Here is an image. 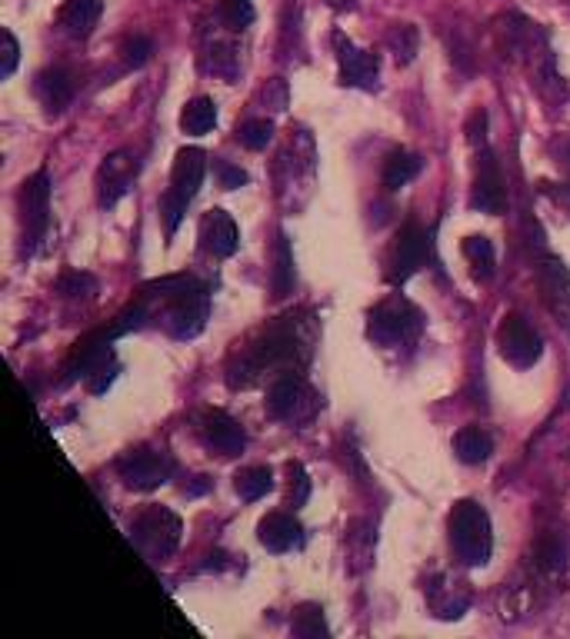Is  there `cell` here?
Returning a JSON list of instances; mask_svg holds the SVG:
<instances>
[{"instance_id":"23","label":"cell","mask_w":570,"mask_h":639,"mask_svg":"<svg viewBox=\"0 0 570 639\" xmlns=\"http://www.w3.org/2000/svg\"><path fill=\"white\" fill-rule=\"evenodd\" d=\"M213 123H217V103L210 97H197L180 110V126H184V134H190V137L210 134Z\"/></svg>"},{"instance_id":"26","label":"cell","mask_w":570,"mask_h":639,"mask_svg":"<svg viewBox=\"0 0 570 639\" xmlns=\"http://www.w3.org/2000/svg\"><path fill=\"white\" fill-rule=\"evenodd\" d=\"M234 489H238L241 499L257 503L261 496H267L274 489V470L271 466H244L234 476Z\"/></svg>"},{"instance_id":"33","label":"cell","mask_w":570,"mask_h":639,"mask_svg":"<svg viewBox=\"0 0 570 639\" xmlns=\"http://www.w3.org/2000/svg\"><path fill=\"white\" fill-rule=\"evenodd\" d=\"M94 290H97V284H94V277H90V274H77V271H70V274H64V277L57 280V294H61V297H67V300L94 297Z\"/></svg>"},{"instance_id":"19","label":"cell","mask_w":570,"mask_h":639,"mask_svg":"<svg viewBox=\"0 0 570 639\" xmlns=\"http://www.w3.org/2000/svg\"><path fill=\"white\" fill-rule=\"evenodd\" d=\"M103 14V0H67L57 14V27L70 41H87Z\"/></svg>"},{"instance_id":"35","label":"cell","mask_w":570,"mask_h":639,"mask_svg":"<svg viewBox=\"0 0 570 639\" xmlns=\"http://www.w3.org/2000/svg\"><path fill=\"white\" fill-rule=\"evenodd\" d=\"M287 473H291V506L297 509L310 496V480H307V473H304L300 463H287Z\"/></svg>"},{"instance_id":"38","label":"cell","mask_w":570,"mask_h":639,"mask_svg":"<svg viewBox=\"0 0 570 639\" xmlns=\"http://www.w3.org/2000/svg\"><path fill=\"white\" fill-rule=\"evenodd\" d=\"M21 60V44L11 31H4V64H0V77H11Z\"/></svg>"},{"instance_id":"20","label":"cell","mask_w":570,"mask_h":639,"mask_svg":"<svg viewBox=\"0 0 570 639\" xmlns=\"http://www.w3.org/2000/svg\"><path fill=\"white\" fill-rule=\"evenodd\" d=\"M34 97L41 100V107L47 113H61L70 100H74V84H70V74L54 67V70H41L34 77Z\"/></svg>"},{"instance_id":"17","label":"cell","mask_w":570,"mask_h":639,"mask_svg":"<svg viewBox=\"0 0 570 639\" xmlns=\"http://www.w3.org/2000/svg\"><path fill=\"white\" fill-rule=\"evenodd\" d=\"M134 174H138V161H131L128 154H110L97 170V200H100V207L118 203L131 190Z\"/></svg>"},{"instance_id":"16","label":"cell","mask_w":570,"mask_h":639,"mask_svg":"<svg viewBox=\"0 0 570 639\" xmlns=\"http://www.w3.org/2000/svg\"><path fill=\"white\" fill-rule=\"evenodd\" d=\"M200 250L210 253V257H234L238 253V243H241V233H238V223L227 210H207L200 217Z\"/></svg>"},{"instance_id":"27","label":"cell","mask_w":570,"mask_h":639,"mask_svg":"<svg viewBox=\"0 0 570 639\" xmlns=\"http://www.w3.org/2000/svg\"><path fill=\"white\" fill-rule=\"evenodd\" d=\"M534 566L547 576H557L567 566V543L560 537H544L534 550Z\"/></svg>"},{"instance_id":"10","label":"cell","mask_w":570,"mask_h":639,"mask_svg":"<svg viewBox=\"0 0 570 639\" xmlns=\"http://www.w3.org/2000/svg\"><path fill=\"white\" fill-rule=\"evenodd\" d=\"M21 220H24V236L34 243H44L51 236V174L37 170L24 190H21Z\"/></svg>"},{"instance_id":"5","label":"cell","mask_w":570,"mask_h":639,"mask_svg":"<svg viewBox=\"0 0 570 639\" xmlns=\"http://www.w3.org/2000/svg\"><path fill=\"white\" fill-rule=\"evenodd\" d=\"M131 537H134L138 550L147 553L151 560H167L180 547L184 524L167 506H147L138 514V520L131 527Z\"/></svg>"},{"instance_id":"31","label":"cell","mask_w":570,"mask_h":639,"mask_svg":"<svg viewBox=\"0 0 570 639\" xmlns=\"http://www.w3.org/2000/svg\"><path fill=\"white\" fill-rule=\"evenodd\" d=\"M238 141H241L248 151H264V147L274 141V123L264 120V117L244 120V123L238 126Z\"/></svg>"},{"instance_id":"36","label":"cell","mask_w":570,"mask_h":639,"mask_svg":"<svg viewBox=\"0 0 570 639\" xmlns=\"http://www.w3.org/2000/svg\"><path fill=\"white\" fill-rule=\"evenodd\" d=\"M213 174L220 177L223 190H234V187L248 184V174L241 167H234V164H227V161H213Z\"/></svg>"},{"instance_id":"24","label":"cell","mask_w":570,"mask_h":639,"mask_svg":"<svg viewBox=\"0 0 570 639\" xmlns=\"http://www.w3.org/2000/svg\"><path fill=\"white\" fill-rule=\"evenodd\" d=\"M420 170H424V161H420L417 154H410V151H394V154L387 157L381 177H384V187H387V190H401V187H407Z\"/></svg>"},{"instance_id":"32","label":"cell","mask_w":570,"mask_h":639,"mask_svg":"<svg viewBox=\"0 0 570 639\" xmlns=\"http://www.w3.org/2000/svg\"><path fill=\"white\" fill-rule=\"evenodd\" d=\"M387 47H391V54L397 57V64H410L414 54H417V27L397 24V27L387 34Z\"/></svg>"},{"instance_id":"21","label":"cell","mask_w":570,"mask_h":639,"mask_svg":"<svg viewBox=\"0 0 570 639\" xmlns=\"http://www.w3.org/2000/svg\"><path fill=\"white\" fill-rule=\"evenodd\" d=\"M453 453H458V460L468 463V466H481L494 453V437L484 427H474V423L461 427L458 437H453Z\"/></svg>"},{"instance_id":"22","label":"cell","mask_w":570,"mask_h":639,"mask_svg":"<svg viewBox=\"0 0 570 639\" xmlns=\"http://www.w3.org/2000/svg\"><path fill=\"white\" fill-rule=\"evenodd\" d=\"M294 284H297V274H294V250H291L287 233L281 230V233H277V243H274V271H271L274 297L284 300L287 294H294Z\"/></svg>"},{"instance_id":"14","label":"cell","mask_w":570,"mask_h":639,"mask_svg":"<svg viewBox=\"0 0 570 639\" xmlns=\"http://www.w3.org/2000/svg\"><path fill=\"white\" fill-rule=\"evenodd\" d=\"M333 47H337L340 80H344L348 87H361V90H374L377 87L381 67H377V57L371 51H361L344 34H333Z\"/></svg>"},{"instance_id":"34","label":"cell","mask_w":570,"mask_h":639,"mask_svg":"<svg viewBox=\"0 0 570 639\" xmlns=\"http://www.w3.org/2000/svg\"><path fill=\"white\" fill-rule=\"evenodd\" d=\"M113 376H118V363H113L110 356L100 363V366H94L90 373H87V390L90 394H103L110 383H113Z\"/></svg>"},{"instance_id":"41","label":"cell","mask_w":570,"mask_h":639,"mask_svg":"<svg viewBox=\"0 0 570 639\" xmlns=\"http://www.w3.org/2000/svg\"><path fill=\"white\" fill-rule=\"evenodd\" d=\"M567 170H570V147H567ZM567 190H570V184H567Z\"/></svg>"},{"instance_id":"18","label":"cell","mask_w":570,"mask_h":639,"mask_svg":"<svg viewBox=\"0 0 570 639\" xmlns=\"http://www.w3.org/2000/svg\"><path fill=\"white\" fill-rule=\"evenodd\" d=\"M257 540L271 553H291L304 543V527L291 514H267L257 527Z\"/></svg>"},{"instance_id":"4","label":"cell","mask_w":570,"mask_h":639,"mask_svg":"<svg viewBox=\"0 0 570 639\" xmlns=\"http://www.w3.org/2000/svg\"><path fill=\"white\" fill-rule=\"evenodd\" d=\"M204 177H207V154L197 151V147H184L174 161V170H171V187L161 200V213H164V227H167V236L177 233L190 200L200 194L204 187Z\"/></svg>"},{"instance_id":"13","label":"cell","mask_w":570,"mask_h":639,"mask_svg":"<svg viewBox=\"0 0 570 639\" xmlns=\"http://www.w3.org/2000/svg\"><path fill=\"white\" fill-rule=\"evenodd\" d=\"M197 433H200L204 447L213 450L217 456H241L244 447H248L244 427H241L234 417H227L223 410H207V414H200Z\"/></svg>"},{"instance_id":"1","label":"cell","mask_w":570,"mask_h":639,"mask_svg":"<svg viewBox=\"0 0 570 639\" xmlns=\"http://www.w3.org/2000/svg\"><path fill=\"white\" fill-rule=\"evenodd\" d=\"M310 360V340L300 333L297 317H281L261 330L231 363H227V387L251 390L267 373H300Z\"/></svg>"},{"instance_id":"8","label":"cell","mask_w":570,"mask_h":639,"mask_svg":"<svg viewBox=\"0 0 570 639\" xmlns=\"http://www.w3.org/2000/svg\"><path fill=\"white\" fill-rule=\"evenodd\" d=\"M118 473L131 489L151 493L157 486H164L174 476V460L164 450H151V447H138L131 453H124L118 460Z\"/></svg>"},{"instance_id":"28","label":"cell","mask_w":570,"mask_h":639,"mask_svg":"<svg viewBox=\"0 0 570 639\" xmlns=\"http://www.w3.org/2000/svg\"><path fill=\"white\" fill-rule=\"evenodd\" d=\"M291 632L300 636V639H320V636H330L327 629V619H324V609L317 603H304L291 623Z\"/></svg>"},{"instance_id":"11","label":"cell","mask_w":570,"mask_h":639,"mask_svg":"<svg viewBox=\"0 0 570 639\" xmlns=\"http://www.w3.org/2000/svg\"><path fill=\"white\" fill-rule=\"evenodd\" d=\"M497 343H501L504 360H507V363H514L517 370L534 366V363L540 360V353H544V340H540V333H537V330H534L524 317H517V313H511V317L501 323V330H497Z\"/></svg>"},{"instance_id":"15","label":"cell","mask_w":570,"mask_h":639,"mask_svg":"<svg viewBox=\"0 0 570 639\" xmlns=\"http://www.w3.org/2000/svg\"><path fill=\"white\" fill-rule=\"evenodd\" d=\"M537 287L550 313L570 327V271L560 257H544L537 264Z\"/></svg>"},{"instance_id":"9","label":"cell","mask_w":570,"mask_h":639,"mask_svg":"<svg viewBox=\"0 0 570 639\" xmlns=\"http://www.w3.org/2000/svg\"><path fill=\"white\" fill-rule=\"evenodd\" d=\"M430 257V233L420 227V223H404L394 246H391V271L387 277L394 284H404L410 280Z\"/></svg>"},{"instance_id":"2","label":"cell","mask_w":570,"mask_h":639,"mask_svg":"<svg viewBox=\"0 0 570 639\" xmlns=\"http://www.w3.org/2000/svg\"><path fill=\"white\" fill-rule=\"evenodd\" d=\"M147 300H161L164 313V330L177 340H190L204 330L207 313H210V294L204 284H197L194 277H164L157 284H151L144 290Z\"/></svg>"},{"instance_id":"7","label":"cell","mask_w":570,"mask_h":639,"mask_svg":"<svg viewBox=\"0 0 570 639\" xmlns=\"http://www.w3.org/2000/svg\"><path fill=\"white\" fill-rule=\"evenodd\" d=\"M267 414L284 423H307L317 414V394L300 373H284L267 390Z\"/></svg>"},{"instance_id":"39","label":"cell","mask_w":570,"mask_h":639,"mask_svg":"<svg viewBox=\"0 0 570 639\" xmlns=\"http://www.w3.org/2000/svg\"><path fill=\"white\" fill-rule=\"evenodd\" d=\"M264 100L271 103V110H284L287 107V84L284 80H274L264 87Z\"/></svg>"},{"instance_id":"30","label":"cell","mask_w":570,"mask_h":639,"mask_svg":"<svg viewBox=\"0 0 570 639\" xmlns=\"http://www.w3.org/2000/svg\"><path fill=\"white\" fill-rule=\"evenodd\" d=\"M204 67L210 74H217V77H227V80L238 77V67H241L238 47H231V44H213L207 51V57H204Z\"/></svg>"},{"instance_id":"29","label":"cell","mask_w":570,"mask_h":639,"mask_svg":"<svg viewBox=\"0 0 570 639\" xmlns=\"http://www.w3.org/2000/svg\"><path fill=\"white\" fill-rule=\"evenodd\" d=\"M217 21L227 31H244L254 24V4L251 0H217Z\"/></svg>"},{"instance_id":"3","label":"cell","mask_w":570,"mask_h":639,"mask_svg":"<svg viewBox=\"0 0 570 639\" xmlns=\"http://www.w3.org/2000/svg\"><path fill=\"white\" fill-rule=\"evenodd\" d=\"M450 550L464 566H487L494 553V530L487 509L474 499H461L450 509Z\"/></svg>"},{"instance_id":"6","label":"cell","mask_w":570,"mask_h":639,"mask_svg":"<svg viewBox=\"0 0 570 639\" xmlns=\"http://www.w3.org/2000/svg\"><path fill=\"white\" fill-rule=\"evenodd\" d=\"M420 327H424L420 310L404 297H391L371 310L368 337L381 346H401V343H414L420 337Z\"/></svg>"},{"instance_id":"37","label":"cell","mask_w":570,"mask_h":639,"mask_svg":"<svg viewBox=\"0 0 570 639\" xmlns=\"http://www.w3.org/2000/svg\"><path fill=\"white\" fill-rule=\"evenodd\" d=\"M151 41L147 37H131L128 44H124V60H128V67H144L147 64V57H151Z\"/></svg>"},{"instance_id":"12","label":"cell","mask_w":570,"mask_h":639,"mask_svg":"<svg viewBox=\"0 0 570 639\" xmlns=\"http://www.w3.org/2000/svg\"><path fill=\"white\" fill-rule=\"evenodd\" d=\"M471 207L481 210V213H504V207H507L504 174H501V164H497V157L487 144L478 147V177H474Z\"/></svg>"},{"instance_id":"25","label":"cell","mask_w":570,"mask_h":639,"mask_svg":"<svg viewBox=\"0 0 570 639\" xmlns=\"http://www.w3.org/2000/svg\"><path fill=\"white\" fill-rule=\"evenodd\" d=\"M464 257H468V264H471V271H474V277L481 280V284H487L491 277H494V267H497V253H494V243L487 240V236H468L464 240Z\"/></svg>"},{"instance_id":"40","label":"cell","mask_w":570,"mask_h":639,"mask_svg":"<svg viewBox=\"0 0 570 639\" xmlns=\"http://www.w3.org/2000/svg\"><path fill=\"white\" fill-rule=\"evenodd\" d=\"M327 4H330L333 11H354V8H358V0H327Z\"/></svg>"}]
</instances>
